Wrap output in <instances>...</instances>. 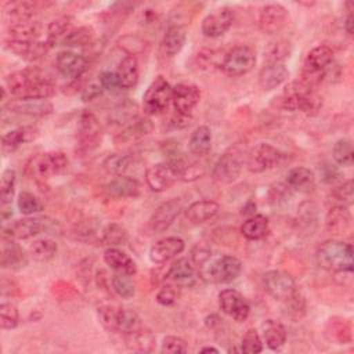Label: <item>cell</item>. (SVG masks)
<instances>
[{"label":"cell","instance_id":"1","mask_svg":"<svg viewBox=\"0 0 354 354\" xmlns=\"http://www.w3.org/2000/svg\"><path fill=\"white\" fill-rule=\"evenodd\" d=\"M315 260L329 272H351L354 268L353 246L343 241L328 239L317 248Z\"/></svg>","mask_w":354,"mask_h":354},{"label":"cell","instance_id":"2","mask_svg":"<svg viewBox=\"0 0 354 354\" xmlns=\"http://www.w3.org/2000/svg\"><path fill=\"white\" fill-rule=\"evenodd\" d=\"M279 104L290 112L301 111L307 115H314L322 106V98L315 91V87L307 84L304 80H295L283 88Z\"/></svg>","mask_w":354,"mask_h":354},{"label":"cell","instance_id":"3","mask_svg":"<svg viewBox=\"0 0 354 354\" xmlns=\"http://www.w3.org/2000/svg\"><path fill=\"white\" fill-rule=\"evenodd\" d=\"M97 315L101 325L111 332L123 333L126 336L142 329L140 315L130 308L104 304L97 308Z\"/></svg>","mask_w":354,"mask_h":354},{"label":"cell","instance_id":"4","mask_svg":"<svg viewBox=\"0 0 354 354\" xmlns=\"http://www.w3.org/2000/svg\"><path fill=\"white\" fill-rule=\"evenodd\" d=\"M245 156H246L245 145L238 142L234 147H231L217 159L212 171L213 180L220 184H230L235 181L242 171Z\"/></svg>","mask_w":354,"mask_h":354},{"label":"cell","instance_id":"5","mask_svg":"<svg viewBox=\"0 0 354 354\" xmlns=\"http://www.w3.org/2000/svg\"><path fill=\"white\" fill-rule=\"evenodd\" d=\"M199 277L213 283H230L242 272V261L231 254H224L198 268Z\"/></svg>","mask_w":354,"mask_h":354},{"label":"cell","instance_id":"6","mask_svg":"<svg viewBox=\"0 0 354 354\" xmlns=\"http://www.w3.org/2000/svg\"><path fill=\"white\" fill-rule=\"evenodd\" d=\"M173 87L163 76H156L142 95V109L147 115L163 113L171 102Z\"/></svg>","mask_w":354,"mask_h":354},{"label":"cell","instance_id":"7","mask_svg":"<svg viewBox=\"0 0 354 354\" xmlns=\"http://www.w3.org/2000/svg\"><path fill=\"white\" fill-rule=\"evenodd\" d=\"M283 159L285 153L277 147L267 142H260L248 152L246 167L250 173H263L277 167Z\"/></svg>","mask_w":354,"mask_h":354},{"label":"cell","instance_id":"8","mask_svg":"<svg viewBox=\"0 0 354 354\" xmlns=\"http://www.w3.org/2000/svg\"><path fill=\"white\" fill-rule=\"evenodd\" d=\"M256 65V53L249 46H235L224 57L221 69L230 76H242Z\"/></svg>","mask_w":354,"mask_h":354},{"label":"cell","instance_id":"9","mask_svg":"<svg viewBox=\"0 0 354 354\" xmlns=\"http://www.w3.org/2000/svg\"><path fill=\"white\" fill-rule=\"evenodd\" d=\"M263 288L272 299L282 303L297 290L293 277L279 270H271L263 275Z\"/></svg>","mask_w":354,"mask_h":354},{"label":"cell","instance_id":"10","mask_svg":"<svg viewBox=\"0 0 354 354\" xmlns=\"http://www.w3.org/2000/svg\"><path fill=\"white\" fill-rule=\"evenodd\" d=\"M48 228V221L43 217L26 216L24 218L11 221L8 225L3 227V236L12 238L15 241L33 238Z\"/></svg>","mask_w":354,"mask_h":354},{"label":"cell","instance_id":"11","mask_svg":"<svg viewBox=\"0 0 354 354\" xmlns=\"http://www.w3.org/2000/svg\"><path fill=\"white\" fill-rule=\"evenodd\" d=\"M220 310L236 322H243L250 314V304L242 293L235 289H223L218 293Z\"/></svg>","mask_w":354,"mask_h":354},{"label":"cell","instance_id":"12","mask_svg":"<svg viewBox=\"0 0 354 354\" xmlns=\"http://www.w3.org/2000/svg\"><path fill=\"white\" fill-rule=\"evenodd\" d=\"M180 178L177 170L169 162L151 165L145 170V181L151 191L163 192L169 189Z\"/></svg>","mask_w":354,"mask_h":354},{"label":"cell","instance_id":"13","mask_svg":"<svg viewBox=\"0 0 354 354\" xmlns=\"http://www.w3.org/2000/svg\"><path fill=\"white\" fill-rule=\"evenodd\" d=\"M201 100V90L192 83H178L171 90V104L178 115L189 116Z\"/></svg>","mask_w":354,"mask_h":354},{"label":"cell","instance_id":"14","mask_svg":"<svg viewBox=\"0 0 354 354\" xmlns=\"http://www.w3.org/2000/svg\"><path fill=\"white\" fill-rule=\"evenodd\" d=\"M181 212H183V203L177 198H173L160 203L149 218L151 230L155 234L165 232L166 230L170 228V225L174 223V220L180 216Z\"/></svg>","mask_w":354,"mask_h":354},{"label":"cell","instance_id":"15","mask_svg":"<svg viewBox=\"0 0 354 354\" xmlns=\"http://www.w3.org/2000/svg\"><path fill=\"white\" fill-rule=\"evenodd\" d=\"M234 22V11L228 7H221L207 14L201 25V30L206 37L223 36Z\"/></svg>","mask_w":354,"mask_h":354},{"label":"cell","instance_id":"16","mask_svg":"<svg viewBox=\"0 0 354 354\" xmlns=\"http://www.w3.org/2000/svg\"><path fill=\"white\" fill-rule=\"evenodd\" d=\"M289 14L281 4H267L260 10L259 28L263 33L274 35L281 32L288 24Z\"/></svg>","mask_w":354,"mask_h":354},{"label":"cell","instance_id":"17","mask_svg":"<svg viewBox=\"0 0 354 354\" xmlns=\"http://www.w3.org/2000/svg\"><path fill=\"white\" fill-rule=\"evenodd\" d=\"M69 166V159L64 152H48L40 155L33 165L36 177L47 180L53 176L64 173Z\"/></svg>","mask_w":354,"mask_h":354},{"label":"cell","instance_id":"18","mask_svg":"<svg viewBox=\"0 0 354 354\" xmlns=\"http://www.w3.org/2000/svg\"><path fill=\"white\" fill-rule=\"evenodd\" d=\"M185 249V242L178 236H166L156 241L148 252V257L153 264H165L174 259Z\"/></svg>","mask_w":354,"mask_h":354},{"label":"cell","instance_id":"19","mask_svg":"<svg viewBox=\"0 0 354 354\" xmlns=\"http://www.w3.org/2000/svg\"><path fill=\"white\" fill-rule=\"evenodd\" d=\"M55 66L64 77L77 79L87 71L88 62L86 57L72 50H62L55 57Z\"/></svg>","mask_w":354,"mask_h":354},{"label":"cell","instance_id":"20","mask_svg":"<svg viewBox=\"0 0 354 354\" xmlns=\"http://www.w3.org/2000/svg\"><path fill=\"white\" fill-rule=\"evenodd\" d=\"M6 109L26 116H47L53 113L54 106L48 100L40 98H15L4 105Z\"/></svg>","mask_w":354,"mask_h":354},{"label":"cell","instance_id":"21","mask_svg":"<svg viewBox=\"0 0 354 354\" xmlns=\"http://www.w3.org/2000/svg\"><path fill=\"white\" fill-rule=\"evenodd\" d=\"M29 253H26V250L15 242V239L8 238V236H3L1 241V254H0V263L3 268H10V270H22L28 261Z\"/></svg>","mask_w":354,"mask_h":354},{"label":"cell","instance_id":"22","mask_svg":"<svg viewBox=\"0 0 354 354\" xmlns=\"http://www.w3.org/2000/svg\"><path fill=\"white\" fill-rule=\"evenodd\" d=\"M6 48L18 55L19 58L25 61H37L43 58L48 50L51 48L48 43L44 40H36V41H15V40H7Z\"/></svg>","mask_w":354,"mask_h":354},{"label":"cell","instance_id":"23","mask_svg":"<svg viewBox=\"0 0 354 354\" xmlns=\"http://www.w3.org/2000/svg\"><path fill=\"white\" fill-rule=\"evenodd\" d=\"M289 77V71L283 62H266L259 72V84L263 90H274Z\"/></svg>","mask_w":354,"mask_h":354},{"label":"cell","instance_id":"24","mask_svg":"<svg viewBox=\"0 0 354 354\" xmlns=\"http://www.w3.org/2000/svg\"><path fill=\"white\" fill-rule=\"evenodd\" d=\"M166 279L171 281L177 286H188L192 285L196 278L195 264L191 259L181 257L171 263L169 270L166 271Z\"/></svg>","mask_w":354,"mask_h":354},{"label":"cell","instance_id":"25","mask_svg":"<svg viewBox=\"0 0 354 354\" xmlns=\"http://www.w3.org/2000/svg\"><path fill=\"white\" fill-rule=\"evenodd\" d=\"M333 61V50L326 44H319L308 51L304 61L307 73H322Z\"/></svg>","mask_w":354,"mask_h":354},{"label":"cell","instance_id":"26","mask_svg":"<svg viewBox=\"0 0 354 354\" xmlns=\"http://www.w3.org/2000/svg\"><path fill=\"white\" fill-rule=\"evenodd\" d=\"M104 261L106 266H109L116 272H122L126 275H134L137 272V264L136 261L123 250L119 248H108L104 252Z\"/></svg>","mask_w":354,"mask_h":354},{"label":"cell","instance_id":"27","mask_svg":"<svg viewBox=\"0 0 354 354\" xmlns=\"http://www.w3.org/2000/svg\"><path fill=\"white\" fill-rule=\"evenodd\" d=\"M261 340L270 350H279L286 343V329L275 319H266L260 328Z\"/></svg>","mask_w":354,"mask_h":354},{"label":"cell","instance_id":"28","mask_svg":"<svg viewBox=\"0 0 354 354\" xmlns=\"http://www.w3.org/2000/svg\"><path fill=\"white\" fill-rule=\"evenodd\" d=\"M220 210V205L212 199H202L192 202L185 209V217L192 224H202L212 220Z\"/></svg>","mask_w":354,"mask_h":354},{"label":"cell","instance_id":"29","mask_svg":"<svg viewBox=\"0 0 354 354\" xmlns=\"http://www.w3.org/2000/svg\"><path fill=\"white\" fill-rule=\"evenodd\" d=\"M105 189L113 198H137L140 195V183L129 176H116L106 184Z\"/></svg>","mask_w":354,"mask_h":354},{"label":"cell","instance_id":"30","mask_svg":"<svg viewBox=\"0 0 354 354\" xmlns=\"http://www.w3.org/2000/svg\"><path fill=\"white\" fill-rule=\"evenodd\" d=\"M101 138V127L93 112H83L79 122V140L84 147H93Z\"/></svg>","mask_w":354,"mask_h":354},{"label":"cell","instance_id":"31","mask_svg":"<svg viewBox=\"0 0 354 354\" xmlns=\"http://www.w3.org/2000/svg\"><path fill=\"white\" fill-rule=\"evenodd\" d=\"M286 185L297 192H310L315 185V174L304 166L292 167L286 173Z\"/></svg>","mask_w":354,"mask_h":354},{"label":"cell","instance_id":"32","mask_svg":"<svg viewBox=\"0 0 354 354\" xmlns=\"http://www.w3.org/2000/svg\"><path fill=\"white\" fill-rule=\"evenodd\" d=\"M187 40V30L181 25H170L162 39V50L165 55L174 57L184 47Z\"/></svg>","mask_w":354,"mask_h":354},{"label":"cell","instance_id":"33","mask_svg":"<svg viewBox=\"0 0 354 354\" xmlns=\"http://www.w3.org/2000/svg\"><path fill=\"white\" fill-rule=\"evenodd\" d=\"M36 136H37V129L30 127V126H24V127L12 129V130L4 133L3 137H1L3 151L12 152V151L18 149L26 141L33 140Z\"/></svg>","mask_w":354,"mask_h":354},{"label":"cell","instance_id":"34","mask_svg":"<svg viewBox=\"0 0 354 354\" xmlns=\"http://www.w3.org/2000/svg\"><path fill=\"white\" fill-rule=\"evenodd\" d=\"M351 223V213L344 205H335L326 214V230L332 234H343Z\"/></svg>","mask_w":354,"mask_h":354},{"label":"cell","instance_id":"35","mask_svg":"<svg viewBox=\"0 0 354 354\" xmlns=\"http://www.w3.org/2000/svg\"><path fill=\"white\" fill-rule=\"evenodd\" d=\"M270 224L264 214H253L241 225V234L249 241H259L268 235Z\"/></svg>","mask_w":354,"mask_h":354},{"label":"cell","instance_id":"36","mask_svg":"<svg viewBox=\"0 0 354 354\" xmlns=\"http://www.w3.org/2000/svg\"><path fill=\"white\" fill-rule=\"evenodd\" d=\"M116 73L119 76L120 88H133L138 83V62L136 57L126 55L118 65Z\"/></svg>","mask_w":354,"mask_h":354},{"label":"cell","instance_id":"37","mask_svg":"<svg viewBox=\"0 0 354 354\" xmlns=\"http://www.w3.org/2000/svg\"><path fill=\"white\" fill-rule=\"evenodd\" d=\"M212 148V131L207 126L196 127L188 140V149L195 156H205Z\"/></svg>","mask_w":354,"mask_h":354},{"label":"cell","instance_id":"38","mask_svg":"<svg viewBox=\"0 0 354 354\" xmlns=\"http://www.w3.org/2000/svg\"><path fill=\"white\" fill-rule=\"evenodd\" d=\"M72 22L73 19L69 15L58 17L50 22V25L47 26V37H46V41L48 43L50 47L61 44L64 37L73 29Z\"/></svg>","mask_w":354,"mask_h":354},{"label":"cell","instance_id":"39","mask_svg":"<svg viewBox=\"0 0 354 354\" xmlns=\"http://www.w3.org/2000/svg\"><path fill=\"white\" fill-rule=\"evenodd\" d=\"M40 25L35 21H25L19 24H14L8 29V40L15 41H36L40 36Z\"/></svg>","mask_w":354,"mask_h":354},{"label":"cell","instance_id":"40","mask_svg":"<svg viewBox=\"0 0 354 354\" xmlns=\"http://www.w3.org/2000/svg\"><path fill=\"white\" fill-rule=\"evenodd\" d=\"M36 12V3L33 1H15L8 3L6 7V15L11 19V25L30 21Z\"/></svg>","mask_w":354,"mask_h":354},{"label":"cell","instance_id":"41","mask_svg":"<svg viewBox=\"0 0 354 354\" xmlns=\"http://www.w3.org/2000/svg\"><path fill=\"white\" fill-rule=\"evenodd\" d=\"M58 246L55 241L50 238H40L30 243L28 253L36 261H48L57 254Z\"/></svg>","mask_w":354,"mask_h":354},{"label":"cell","instance_id":"42","mask_svg":"<svg viewBox=\"0 0 354 354\" xmlns=\"http://www.w3.org/2000/svg\"><path fill=\"white\" fill-rule=\"evenodd\" d=\"M94 36V30L90 26H80V28H73L61 41L62 46L66 47H83L88 43H91Z\"/></svg>","mask_w":354,"mask_h":354},{"label":"cell","instance_id":"43","mask_svg":"<svg viewBox=\"0 0 354 354\" xmlns=\"http://www.w3.org/2000/svg\"><path fill=\"white\" fill-rule=\"evenodd\" d=\"M127 238H129V234H127L126 228L118 223H109L102 230V243L108 245L109 248L111 246L116 248L119 245L126 243Z\"/></svg>","mask_w":354,"mask_h":354},{"label":"cell","instance_id":"44","mask_svg":"<svg viewBox=\"0 0 354 354\" xmlns=\"http://www.w3.org/2000/svg\"><path fill=\"white\" fill-rule=\"evenodd\" d=\"M111 285L113 292L122 299H131L136 295V285L131 279V275L116 272L112 275Z\"/></svg>","mask_w":354,"mask_h":354},{"label":"cell","instance_id":"45","mask_svg":"<svg viewBox=\"0 0 354 354\" xmlns=\"http://www.w3.org/2000/svg\"><path fill=\"white\" fill-rule=\"evenodd\" d=\"M15 183H17V173L12 169H7L1 174L0 180V203L1 206L10 205L14 194H15Z\"/></svg>","mask_w":354,"mask_h":354},{"label":"cell","instance_id":"46","mask_svg":"<svg viewBox=\"0 0 354 354\" xmlns=\"http://www.w3.org/2000/svg\"><path fill=\"white\" fill-rule=\"evenodd\" d=\"M134 159L130 155H111L104 162V169L113 176H126Z\"/></svg>","mask_w":354,"mask_h":354},{"label":"cell","instance_id":"47","mask_svg":"<svg viewBox=\"0 0 354 354\" xmlns=\"http://www.w3.org/2000/svg\"><path fill=\"white\" fill-rule=\"evenodd\" d=\"M333 159L340 166H351L353 163V142L350 138H340L332 149Z\"/></svg>","mask_w":354,"mask_h":354},{"label":"cell","instance_id":"48","mask_svg":"<svg viewBox=\"0 0 354 354\" xmlns=\"http://www.w3.org/2000/svg\"><path fill=\"white\" fill-rule=\"evenodd\" d=\"M17 206H18V210L25 216H33L43 210V205L37 199V196H35L32 192H28V191H22L18 195Z\"/></svg>","mask_w":354,"mask_h":354},{"label":"cell","instance_id":"49","mask_svg":"<svg viewBox=\"0 0 354 354\" xmlns=\"http://www.w3.org/2000/svg\"><path fill=\"white\" fill-rule=\"evenodd\" d=\"M127 337V344L136 350V351H152L155 340L149 332H145L144 328L136 333L126 335Z\"/></svg>","mask_w":354,"mask_h":354},{"label":"cell","instance_id":"50","mask_svg":"<svg viewBox=\"0 0 354 354\" xmlns=\"http://www.w3.org/2000/svg\"><path fill=\"white\" fill-rule=\"evenodd\" d=\"M241 351L245 354H257L263 351V340L256 329H248L241 340Z\"/></svg>","mask_w":354,"mask_h":354},{"label":"cell","instance_id":"51","mask_svg":"<svg viewBox=\"0 0 354 354\" xmlns=\"http://www.w3.org/2000/svg\"><path fill=\"white\" fill-rule=\"evenodd\" d=\"M19 322L18 308L11 304L3 301L0 304V326L1 329H14Z\"/></svg>","mask_w":354,"mask_h":354},{"label":"cell","instance_id":"52","mask_svg":"<svg viewBox=\"0 0 354 354\" xmlns=\"http://www.w3.org/2000/svg\"><path fill=\"white\" fill-rule=\"evenodd\" d=\"M290 54V44L286 40H278L275 43H271V46L267 50L266 62H283Z\"/></svg>","mask_w":354,"mask_h":354},{"label":"cell","instance_id":"53","mask_svg":"<svg viewBox=\"0 0 354 354\" xmlns=\"http://www.w3.org/2000/svg\"><path fill=\"white\" fill-rule=\"evenodd\" d=\"M188 351V346L184 339L178 336H165L160 343V353L163 354H183Z\"/></svg>","mask_w":354,"mask_h":354},{"label":"cell","instance_id":"54","mask_svg":"<svg viewBox=\"0 0 354 354\" xmlns=\"http://www.w3.org/2000/svg\"><path fill=\"white\" fill-rule=\"evenodd\" d=\"M136 104L130 102V101H126L124 104H120L116 109H113L112 115H111V119L115 122V123H124V122H134L136 119Z\"/></svg>","mask_w":354,"mask_h":354},{"label":"cell","instance_id":"55","mask_svg":"<svg viewBox=\"0 0 354 354\" xmlns=\"http://www.w3.org/2000/svg\"><path fill=\"white\" fill-rule=\"evenodd\" d=\"M283 304H285L288 313L295 318H300L306 311V300L299 289L288 300H285Z\"/></svg>","mask_w":354,"mask_h":354},{"label":"cell","instance_id":"56","mask_svg":"<svg viewBox=\"0 0 354 354\" xmlns=\"http://www.w3.org/2000/svg\"><path fill=\"white\" fill-rule=\"evenodd\" d=\"M119 43H120V47L127 53V55H131V57H136L137 54L142 53L144 47H145L144 40L141 37L133 36V35L123 36L119 40Z\"/></svg>","mask_w":354,"mask_h":354},{"label":"cell","instance_id":"57","mask_svg":"<svg viewBox=\"0 0 354 354\" xmlns=\"http://www.w3.org/2000/svg\"><path fill=\"white\" fill-rule=\"evenodd\" d=\"M178 288V286H177ZM173 283H165L156 293V301L162 306H171L178 299V289Z\"/></svg>","mask_w":354,"mask_h":354},{"label":"cell","instance_id":"58","mask_svg":"<svg viewBox=\"0 0 354 354\" xmlns=\"http://www.w3.org/2000/svg\"><path fill=\"white\" fill-rule=\"evenodd\" d=\"M332 196L337 202V205H350L353 202V181L347 180L339 187H336L332 191Z\"/></svg>","mask_w":354,"mask_h":354},{"label":"cell","instance_id":"59","mask_svg":"<svg viewBox=\"0 0 354 354\" xmlns=\"http://www.w3.org/2000/svg\"><path fill=\"white\" fill-rule=\"evenodd\" d=\"M100 84L104 90H118L120 88V82H119V76L116 72L113 71H105L100 75Z\"/></svg>","mask_w":354,"mask_h":354},{"label":"cell","instance_id":"60","mask_svg":"<svg viewBox=\"0 0 354 354\" xmlns=\"http://www.w3.org/2000/svg\"><path fill=\"white\" fill-rule=\"evenodd\" d=\"M319 173L322 177V181L326 184H333L340 178V171L337 169L336 165L325 162L321 167H319Z\"/></svg>","mask_w":354,"mask_h":354},{"label":"cell","instance_id":"61","mask_svg":"<svg viewBox=\"0 0 354 354\" xmlns=\"http://www.w3.org/2000/svg\"><path fill=\"white\" fill-rule=\"evenodd\" d=\"M101 84H91L90 87H87V90H84L83 93V101H90L93 98H95L97 95L101 94Z\"/></svg>","mask_w":354,"mask_h":354},{"label":"cell","instance_id":"62","mask_svg":"<svg viewBox=\"0 0 354 354\" xmlns=\"http://www.w3.org/2000/svg\"><path fill=\"white\" fill-rule=\"evenodd\" d=\"M344 29L348 35H353V14L348 12L346 21H344Z\"/></svg>","mask_w":354,"mask_h":354},{"label":"cell","instance_id":"63","mask_svg":"<svg viewBox=\"0 0 354 354\" xmlns=\"http://www.w3.org/2000/svg\"><path fill=\"white\" fill-rule=\"evenodd\" d=\"M201 353H218V350L216 347H203L201 348Z\"/></svg>","mask_w":354,"mask_h":354}]
</instances>
